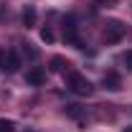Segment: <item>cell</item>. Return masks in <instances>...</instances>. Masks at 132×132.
Wrapping results in <instances>:
<instances>
[{
  "mask_svg": "<svg viewBox=\"0 0 132 132\" xmlns=\"http://www.w3.org/2000/svg\"><path fill=\"white\" fill-rule=\"evenodd\" d=\"M125 23L122 20H107V26H104V33H102V38L107 41V43H117V41H122L125 38Z\"/></svg>",
  "mask_w": 132,
  "mask_h": 132,
  "instance_id": "3",
  "label": "cell"
},
{
  "mask_svg": "<svg viewBox=\"0 0 132 132\" xmlns=\"http://www.w3.org/2000/svg\"><path fill=\"white\" fill-rule=\"evenodd\" d=\"M20 53H23V56H26L28 61H36V59L41 56V51L36 48L33 43H23V46H20Z\"/></svg>",
  "mask_w": 132,
  "mask_h": 132,
  "instance_id": "9",
  "label": "cell"
},
{
  "mask_svg": "<svg viewBox=\"0 0 132 132\" xmlns=\"http://www.w3.org/2000/svg\"><path fill=\"white\" fill-rule=\"evenodd\" d=\"M20 20H23L26 28H33V26H36V8H33V5H26L23 13H20Z\"/></svg>",
  "mask_w": 132,
  "mask_h": 132,
  "instance_id": "6",
  "label": "cell"
},
{
  "mask_svg": "<svg viewBox=\"0 0 132 132\" xmlns=\"http://www.w3.org/2000/svg\"><path fill=\"white\" fill-rule=\"evenodd\" d=\"M0 132H15V122H13V119L0 117Z\"/></svg>",
  "mask_w": 132,
  "mask_h": 132,
  "instance_id": "11",
  "label": "cell"
},
{
  "mask_svg": "<svg viewBox=\"0 0 132 132\" xmlns=\"http://www.w3.org/2000/svg\"><path fill=\"white\" fill-rule=\"evenodd\" d=\"M51 69L53 71H69V61H64L61 56H53L51 59Z\"/></svg>",
  "mask_w": 132,
  "mask_h": 132,
  "instance_id": "10",
  "label": "cell"
},
{
  "mask_svg": "<svg viewBox=\"0 0 132 132\" xmlns=\"http://www.w3.org/2000/svg\"><path fill=\"white\" fill-rule=\"evenodd\" d=\"M53 38H56V36H53V31H51V28H43V31H41V41L53 43Z\"/></svg>",
  "mask_w": 132,
  "mask_h": 132,
  "instance_id": "12",
  "label": "cell"
},
{
  "mask_svg": "<svg viewBox=\"0 0 132 132\" xmlns=\"http://www.w3.org/2000/svg\"><path fill=\"white\" fill-rule=\"evenodd\" d=\"M28 132H33V130H28Z\"/></svg>",
  "mask_w": 132,
  "mask_h": 132,
  "instance_id": "16",
  "label": "cell"
},
{
  "mask_svg": "<svg viewBox=\"0 0 132 132\" xmlns=\"http://www.w3.org/2000/svg\"><path fill=\"white\" fill-rule=\"evenodd\" d=\"M26 81L31 84V86H41V84L46 81V71L41 69V66H33L26 71Z\"/></svg>",
  "mask_w": 132,
  "mask_h": 132,
  "instance_id": "4",
  "label": "cell"
},
{
  "mask_svg": "<svg viewBox=\"0 0 132 132\" xmlns=\"http://www.w3.org/2000/svg\"><path fill=\"white\" fill-rule=\"evenodd\" d=\"M66 86H69L74 94H79V97H89V94L94 92V84L89 81L84 74H79V71H69V74H66Z\"/></svg>",
  "mask_w": 132,
  "mask_h": 132,
  "instance_id": "1",
  "label": "cell"
},
{
  "mask_svg": "<svg viewBox=\"0 0 132 132\" xmlns=\"http://www.w3.org/2000/svg\"><path fill=\"white\" fill-rule=\"evenodd\" d=\"M66 117H71V119H81L84 117V112H86V109H84L81 104H66Z\"/></svg>",
  "mask_w": 132,
  "mask_h": 132,
  "instance_id": "8",
  "label": "cell"
},
{
  "mask_svg": "<svg viewBox=\"0 0 132 132\" xmlns=\"http://www.w3.org/2000/svg\"><path fill=\"white\" fill-rule=\"evenodd\" d=\"M5 64H8V48L0 46V71H5Z\"/></svg>",
  "mask_w": 132,
  "mask_h": 132,
  "instance_id": "13",
  "label": "cell"
},
{
  "mask_svg": "<svg viewBox=\"0 0 132 132\" xmlns=\"http://www.w3.org/2000/svg\"><path fill=\"white\" fill-rule=\"evenodd\" d=\"M102 84H104L109 92L122 89V79H119V74H117V71H107V74H104V79H102Z\"/></svg>",
  "mask_w": 132,
  "mask_h": 132,
  "instance_id": "5",
  "label": "cell"
},
{
  "mask_svg": "<svg viewBox=\"0 0 132 132\" xmlns=\"http://www.w3.org/2000/svg\"><path fill=\"white\" fill-rule=\"evenodd\" d=\"M64 41L69 43V46L84 48L81 38H79V26H76V18H74V15H66L64 18Z\"/></svg>",
  "mask_w": 132,
  "mask_h": 132,
  "instance_id": "2",
  "label": "cell"
},
{
  "mask_svg": "<svg viewBox=\"0 0 132 132\" xmlns=\"http://www.w3.org/2000/svg\"><path fill=\"white\" fill-rule=\"evenodd\" d=\"M18 69H20V56H18L13 48H8V64H5V71H8V74H15Z\"/></svg>",
  "mask_w": 132,
  "mask_h": 132,
  "instance_id": "7",
  "label": "cell"
},
{
  "mask_svg": "<svg viewBox=\"0 0 132 132\" xmlns=\"http://www.w3.org/2000/svg\"><path fill=\"white\" fill-rule=\"evenodd\" d=\"M125 132H132V127H127V130H125Z\"/></svg>",
  "mask_w": 132,
  "mask_h": 132,
  "instance_id": "15",
  "label": "cell"
},
{
  "mask_svg": "<svg viewBox=\"0 0 132 132\" xmlns=\"http://www.w3.org/2000/svg\"><path fill=\"white\" fill-rule=\"evenodd\" d=\"M122 64L127 66V69H132V51H127V53L122 56Z\"/></svg>",
  "mask_w": 132,
  "mask_h": 132,
  "instance_id": "14",
  "label": "cell"
}]
</instances>
